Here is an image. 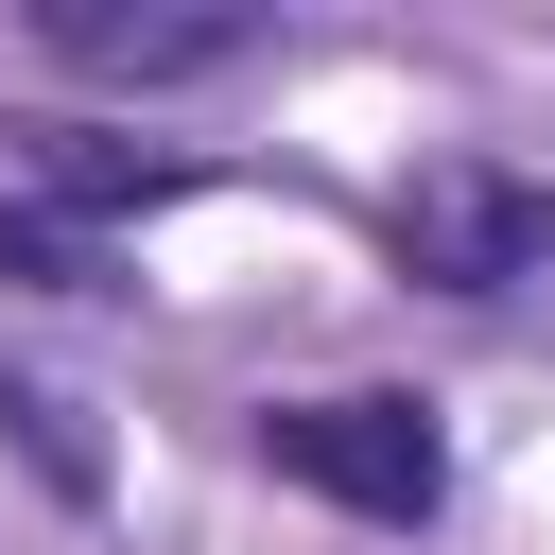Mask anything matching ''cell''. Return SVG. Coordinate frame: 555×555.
<instances>
[{"instance_id": "cell-1", "label": "cell", "mask_w": 555, "mask_h": 555, "mask_svg": "<svg viewBox=\"0 0 555 555\" xmlns=\"http://www.w3.org/2000/svg\"><path fill=\"white\" fill-rule=\"evenodd\" d=\"M260 468H278V486H312V503H347V520H399V538L451 503V434H434V399H399V382L260 399Z\"/></svg>"}, {"instance_id": "cell-2", "label": "cell", "mask_w": 555, "mask_h": 555, "mask_svg": "<svg viewBox=\"0 0 555 555\" xmlns=\"http://www.w3.org/2000/svg\"><path fill=\"white\" fill-rule=\"evenodd\" d=\"M382 243H399V278H434V295H503V278L555 260V191H538V173H486V156H434V173L382 208Z\"/></svg>"}, {"instance_id": "cell-3", "label": "cell", "mask_w": 555, "mask_h": 555, "mask_svg": "<svg viewBox=\"0 0 555 555\" xmlns=\"http://www.w3.org/2000/svg\"><path fill=\"white\" fill-rule=\"evenodd\" d=\"M35 35L104 87H191V69H243V17H139V0H35Z\"/></svg>"}, {"instance_id": "cell-4", "label": "cell", "mask_w": 555, "mask_h": 555, "mask_svg": "<svg viewBox=\"0 0 555 555\" xmlns=\"http://www.w3.org/2000/svg\"><path fill=\"white\" fill-rule=\"evenodd\" d=\"M17 173L52 191V225H104V208H156V191H173V156H139V139H104V121H17Z\"/></svg>"}, {"instance_id": "cell-5", "label": "cell", "mask_w": 555, "mask_h": 555, "mask_svg": "<svg viewBox=\"0 0 555 555\" xmlns=\"http://www.w3.org/2000/svg\"><path fill=\"white\" fill-rule=\"evenodd\" d=\"M0 295H87V243H69L35 191H0Z\"/></svg>"}, {"instance_id": "cell-6", "label": "cell", "mask_w": 555, "mask_h": 555, "mask_svg": "<svg viewBox=\"0 0 555 555\" xmlns=\"http://www.w3.org/2000/svg\"><path fill=\"white\" fill-rule=\"evenodd\" d=\"M0 434H17V451H35L52 486H104V451L69 434V399H35V382H0Z\"/></svg>"}]
</instances>
